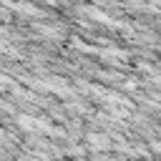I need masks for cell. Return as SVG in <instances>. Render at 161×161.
Returning a JSON list of instances; mask_svg holds the SVG:
<instances>
[{
    "instance_id": "1",
    "label": "cell",
    "mask_w": 161,
    "mask_h": 161,
    "mask_svg": "<svg viewBox=\"0 0 161 161\" xmlns=\"http://www.w3.org/2000/svg\"><path fill=\"white\" fill-rule=\"evenodd\" d=\"M88 143H91L93 148H108V146H111L108 138H106V136H98V133H91V136H88Z\"/></svg>"
}]
</instances>
